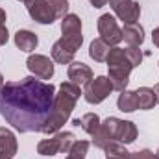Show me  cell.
<instances>
[{"label":"cell","instance_id":"ac0fdd59","mask_svg":"<svg viewBox=\"0 0 159 159\" xmlns=\"http://www.w3.org/2000/svg\"><path fill=\"white\" fill-rule=\"evenodd\" d=\"M72 124H74V126H80L85 133L93 135V133L98 129V126H100V117H98L96 113H85L81 119L72 120Z\"/></svg>","mask_w":159,"mask_h":159},{"label":"cell","instance_id":"4fadbf2b","mask_svg":"<svg viewBox=\"0 0 159 159\" xmlns=\"http://www.w3.org/2000/svg\"><path fill=\"white\" fill-rule=\"evenodd\" d=\"M122 39L126 41L129 46H139L144 41V28L139 22L124 24V28H122Z\"/></svg>","mask_w":159,"mask_h":159},{"label":"cell","instance_id":"3957f363","mask_svg":"<svg viewBox=\"0 0 159 159\" xmlns=\"http://www.w3.org/2000/svg\"><path fill=\"white\" fill-rule=\"evenodd\" d=\"M107 69H109V81L113 85V91H126L128 87V81H129V72H131V63L128 61L126 57V52L124 48L119 46H113L109 48V54H107Z\"/></svg>","mask_w":159,"mask_h":159},{"label":"cell","instance_id":"5b68a950","mask_svg":"<svg viewBox=\"0 0 159 159\" xmlns=\"http://www.w3.org/2000/svg\"><path fill=\"white\" fill-rule=\"evenodd\" d=\"M111 91H113V85H111L107 76H96L85 85L83 98L89 104H100L111 94Z\"/></svg>","mask_w":159,"mask_h":159},{"label":"cell","instance_id":"cb8c5ba5","mask_svg":"<svg viewBox=\"0 0 159 159\" xmlns=\"http://www.w3.org/2000/svg\"><path fill=\"white\" fill-rule=\"evenodd\" d=\"M89 152V143L87 141H76L74 146L70 148V152L67 154V159H85Z\"/></svg>","mask_w":159,"mask_h":159},{"label":"cell","instance_id":"e575fe53","mask_svg":"<svg viewBox=\"0 0 159 159\" xmlns=\"http://www.w3.org/2000/svg\"><path fill=\"white\" fill-rule=\"evenodd\" d=\"M0 159H11V157H6V156H0Z\"/></svg>","mask_w":159,"mask_h":159},{"label":"cell","instance_id":"1f68e13d","mask_svg":"<svg viewBox=\"0 0 159 159\" xmlns=\"http://www.w3.org/2000/svg\"><path fill=\"white\" fill-rule=\"evenodd\" d=\"M154 93H156V100H157V104H159V83L154 85Z\"/></svg>","mask_w":159,"mask_h":159},{"label":"cell","instance_id":"7a4b0ae2","mask_svg":"<svg viewBox=\"0 0 159 159\" xmlns=\"http://www.w3.org/2000/svg\"><path fill=\"white\" fill-rule=\"evenodd\" d=\"M81 89L78 85L70 83V81H63L59 85V93H56V98H54V106H52V111L48 115V119L44 122L41 133H57L61 129V126L70 119V113L74 111L76 107V102H78Z\"/></svg>","mask_w":159,"mask_h":159},{"label":"cell","instance_id":"5bb4252c","mask_svg":"<svg viewBox=\"0 0 159 159\" xmlns=\"http://www.w3.org/2000/svg\"><path fill=\"white\" fill-rule=\"evenodd\" d=\"M39 44V39L34 32L30 30H19L15 34V46L22 52H34Z\"/></svg>","mask_w":159,"mask_h":159},{"label":"cell","instance_id":"f1b7e54d","mask_svg":"<svg viewBox=\"0 0 159 159\" xmlns=\"http://www.w3.org/2000/svg\"><path fill=\"white\" fill-rule=\"evenodd\" d=\"M89 2H91V6H93V7H104L109 0H89Z\"/></svg>","mask_w":159,"mask_h":159},{"label":"cell","instance_id":"484cf974","mask_svg":"<svg viewBox=\"0 0 159 159\" xmlns=\"http://www.w3.org/2000/svg\"><path fill=\"white\" fill-rule=\"evenodd\" d=\"M124 52H126V57H128V61L131 63L133 69L143 63V52L139 50V46H128Z\"/></svg>","mask_w":159,"mask_h":159},{"label":"cell","instance_id":"836d02e7","mask_svg":"<svg viewBox=\"0 0 159 159\" xmlns=\"http://www.w3.org/2000/svg\"><path fill=\"white\" fill-rule=\"evenodd\" d=\"M156 159H159V148H157V152H156Z\"/></svg>","mask_w":159,"mask_h":159},{"label":"cell","instance_id":"2e32d148","mask_svg":"<svg viewBox=\"0 0 159 159\" xmlns=\"http://www.w3.org/2000/svg\"><path fill=\"white\" fill-rule=\"evenodd\" d=\"M135 96H137L139 109H143V111L154 109V106L157 104L156 93H154V89H150V87H139V89L135 91Z\"/></svg>","mask_w":159,"mask_h":159},{"label":"cell","instance_id":"4316f807","mask_svg":"<svg viewBox=\"0 0 159 159\" xmlns=\"http://www.w3.org/2000/svg\"><path fill=\"white\" fill-rule=\"evenodd\" d=\"M129 159H156L154 152L150 150H139V152H129Z\"/></svg>","mask_w":159,"mask_h":159},{"label":"cell","instance_id":"44dd1931","mask_svg":"<svg viewBox=\"0 0 159 159\" xmlns=\"http://www.w3.org/2000/svg\"><path fill=\"white\" fill-rule=\"evenodd\" d=\"M104 152H106V159H129V152L124 148L122 143L111 141V143L104 148Z\"/></svg>","mask_w":159,"mask_h":159},{"label":"cell","instance_id":"9a60e30c","mask_svg":"<svg viewBox=\"0 0 159 159\" xmlns=\"http://www.w3.org/2000/svg\"><path fill=\"white\" fill-rule=\"evenodd\" d=\"M119 143L122 144H129L137 139V126L129 120H120L119 129H117V137H115Z\"/></svg>","mask_w":159,"mask_h":159},{"label":"cell","instance_id":"8fae6325","mask_svg":"<svg viewBox=\"0 0 159 159\" xmlns=\"http://www.w3.org/2000/svg\"><path fill=\"white\" fill-rule=\"evenodd\" d=\"M67 76L70 80V83L81 87V85H87V83L93 80V70H91L89 65H85V63H81V61H72V63L69 65Z\"/></svg>","mask_w":159,"mask_h":159},{"label":"cell","instance_id":"9c48e42d","mask_svg":"<svg viewBox=\"0 0 159 159\" xmlns=\"http://www.w3.org/2000/svg\"><path fill=\"white\" fill-rule=\"evenodd\" d=\"M28 70L39 80H50L54 76V61L48 56L43 54H32L26 61Z\"/></svg>","mask_w":159,"mask_h":159},{"label":"cell","instance_id":"30bf717a","mask_svg":"<svg viewBox=\"0 0 159 159\" xmlns=\"http://www.w3.org/2000/svg\"><path fill=\"white\" fill-rule=\"evenodd\" d=\"M26 9L30 13V17L39 22V24H52L56 20L54 11L48 6V0H26Z\"/></svg>","mask_w":159,"mask_h":159},{"label":"cell","instance_id":"d4e9b609","mask_svg":"<svg viewBox=\"0 0 159 159\" xmlns=\"http://www.w3.org/2000/svg\"><path fill=\"white\" fill-rule=\"evenodd\" d=\"M48 6L50 9L54 11L56 19H63L65 15H69V2L67 0H48Z\"/></svg>","mask_w":159,"mask_h":159},{"label":"cell","instance_id":"7402d4cb","mask_svg":"<svg viewBox=\"0 0 159 159\" xmlns=\"http://www.w3.org/2000/svg\"><path fill=\"white\" fill-rule=\"evenodd\" d=\"M37 154H41V156H56V154H59V141H57V137L43 139L37 144Z\"/></svg>","mask_w":159,"mask_h":159},{"label":"cell","instance_id":"ba28073f","mask_svg":"<svg viewBox=\"0 0 159 159\" xmlns=\"http://www.w3.org/2000/svg\"><path fill=\"white\" fill-rule=\"evenodd\" d=\"M109 6L115 11V15L126 24L137 22L141 17V6L135 0H109Z\"/></svg>","mask_w":159,"mask_h":159},{"label":"cell","instance_id":"8992f818","mask_svg":"<svg viewBox=\"0 0 159 159\" xmlns=\"http://www.w3.org/2000/svg\"><path fill=\"white\" fill-rule=\"evenodd\" d=\"M98 34H100V39L106 41L109 46H117L122 41V30L117 24V19L113 15H109V13L100 15V19H98Z\"/></svg>","mask_w":159,"mask_h":159},{"label":"cell","instance_id":"277c9868","mask_svg":"<svg viewBox=\"0 0 159 159\" xmlns=\"http://www.w3.org/2000/svg\"><path fill=\"white\" fill-rule=\"evenodd\" d=\"M61 43L65 46H69L72 52H76L81 43H83V35H81V20H80L78 15L74 13H69L63 17L61 20Z\"/></svg>","mask_w":159,"mask_h":159},{"label":"cell","instance_id":"ffe728a7","mask_svg":"<svg viewBox=\"0 0 159 159\" xmlns=\"http://www.w3.org/2000/svg\"><path fill=\"white\" fill-rule=\"evenodd\" d=\"M107 54H109V44L102 39H94L89 46V56L96 61V63H102L107 59Z\"/></svg>","mask_w":159,"mask_h":159},{"label":"cell","instance_id":"f546056e","mask_svg":"<svg viewBox=\"0 0 159 159\" xmlns=\"http://www.w3.org/2000/svg\"><path fill=\"white\" fill-rule=\"evenodd\" d=\"M152 41H154V44L159 48V28H156V30L152 32Z\"/></svg>","mask_w":159,"mask_h":159},{"label":"cell","instance_id":"7c38bea8","mask_svg":"<svg viewBox=\"0 0 159 159\" xmlns=\"http://www.w3.org/2000/svg\"><path fill=\"white\" fill-rule=\"evenodd\" d=\"M17 150H19V144H17L15 133L7 128H0V156L13 157Z\"/></svg>","mask_w":159,"mask_h":159},{"label":"cell","instance_id":"d590c367","mask_svg":"<svg viewBox=\"0 0 159 159\" xmlns=\"http://www.w3.org/2000/svg\"><path fill=\"white\" fill-rule=\"evenodd\" d=\"M19 2H26V0H19Z\"/></svg>","mask_w":159,"mask_h":159},{"label":"cell","instance_id":"603a6c76","mask_svg":"<svg viewBox=\"0 0 159 159\" xmlns=\"http://www.w3.org/2000/svg\"><path fill=\"white\" fill-rule=\"evenodd\" d=\"M57 141H59V154H69L70 148L74 146L76 143V137L72 131H61V133H56Z\"/></svg>","mask_w":159,"mask_h":159},{"label":"cell","instance_id":"e0dca14e","mask_svg":"<svg viewBox=\"0 0 159 159\" xmlns=\"http://www.w3.org/2000/svg\"><path fill=\"white\" fill-rule=\"evenodd\" d=\"M74 54L69 46H65L61 41H56L54 46H52V59L56 63H61V65H67V63H72L74 59Z\"/></svg>","mask_w":159,"mask_h":159},{"label":"cell","instance_id":"4dcf8cb0","mask_svg":"<svg viewBox=\"0 0 159 159\" xmlns=\"http://www.w3.org/2000/svg\"><path fill=\"white\" fill-rule=\"evenodd\" d=\"M4 22H6V11L0 7V24H4Z\"/></svg>","mask_w":159,"mask_h":159},{"label":"cell","instance_id":"83f0119b","mask_svg":"<svg viewBox=\"0 0 159 159\" xmlns=\"http://www.w3.org/2000/svg\"><path fill=\"white\" fill-rule=\"evenodd\" d=\"M9 39V34H7V28L4 26V24H0V46L2 44H6Z\"/></svg>","mask_w":159,"mask_h":159},{"label":"cell","instance_id":"6da1fadb","mask_svg":"<svg viewBox=\"0 0 159 159\" xmlns=\"http://www.w3.org/2000/svg\"><path fill=\"white\" fill-rule=\"evenodd\" d=\"M56 98V87L34 76L7 81L0 89V115L20 133L41 131Z\"/></svg>","mask_w":159,"mask_h":159},{"label":"cell","instance_id":"52a82bcc","mask_svg":"<svg viewBox=\"0 0 159 159\" xmlns=\"http://www.w3.org/2000/svg\"><path fill=\"white\" fill-rule=\"evenodd\" d=\"M119 124H120V120L117 119V117H107L104 122H100L98 129L93 133V144H94L96 148H102V150H104L111 141H115Z\"/></svg>","mask_w":159,"mask_h":159},{"label":"cell","instance_id":"d6a6232c","mask_svg":"<svg viewBox=\"0 0 159 159\" xmlns=\"http://www.w3.org/2000/svg\"><path fill=\"white\" fill-rule=\"evenodd\" d=\"M2 87H4V76L0 74V89H2Z\"/></svg>","mask_w":159,"mask_h":159},{"label":"cell","instance_id":"d6986e66","mask_svg":"<svg viewBox=\"0 0 159 159\" xmlns=\"http://www.w3.org/2000/svg\"><path fill=\"white\" fill-rule=\"evenodd\" d=\"M117 106H119L120 111H124V113H133L135 109H139L135 91H122L119 100H117Z\"/></svg>","mask_w":159,"mask_h":159}]
</instances>
